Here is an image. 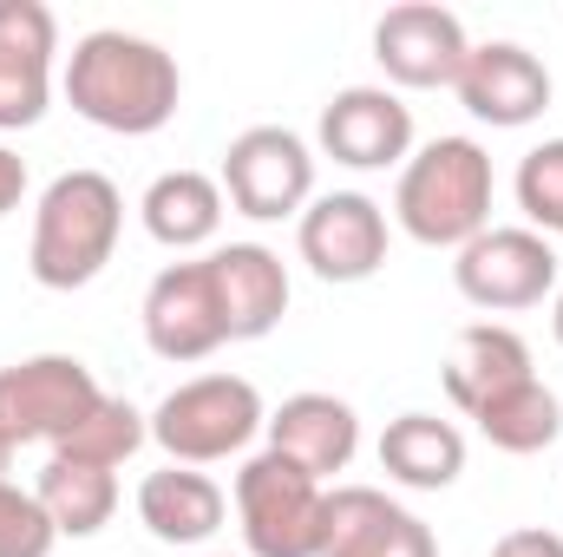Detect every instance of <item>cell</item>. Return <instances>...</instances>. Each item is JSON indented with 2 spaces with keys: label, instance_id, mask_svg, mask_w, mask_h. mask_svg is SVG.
<instances>
[{
  "label": "cell",
  "instance_id": "cell-8",
  "mask_svg": "<svg viewBox=\"0 0 563 557\" xmlns=\"http://www.w3.org/2000/svg\"><path fill=\"white\" fill-rule=\"evenodd\" d=\"M452 282H459V295L472 302V308H485V315H518V308H538L551 288H558V250H551V237H538V230H525V223H492V230H478L465 250H459V263H452Z\"/></svg>",
  "mask_w": 563,
  "mask_h": 557
},
{
  "label": "cell",
  "instance_id": "cell-17",
  "mask_svg": "<svg viewBox=\"0 0 563 557\" xmlns=\"http://www.w3.org/2000/svg\"><path fill=\"white\" fill-rule=\"evenodd\" d=\"M531 374H538V368H531V348H525L518 328H505V321H472V328L452 335L445 394H452V407H459L465 419L478 414V407H492L498 394L525 387Z\"/></svg>",
  "mask_w": 563,
  "mask_h": 557
},
{
  "label": "cell",
  "instance_id": "cell-11",
  "mask_svg": "<svg viewBox=\"0 0 563 557\" xmlns=\"http://www.w3.org/2000/svg\"><path fill=\"white\" fill-rule=\"evenodd\" d=\"M465 26L459 13L432 7V0H407V7H387L380 26H374V59L387 73V86L400 92H439V86H459L465 73Z\"/></svg>",
  "mask_w": 563,
  "mask_h": 557
},
{
  "label": "cell",
  "instance_id": "cell-2",
  "mask_svg": "<svg viewBox=\"0 0 563 557\" xmlns=\"http://www.w3.org/2000/svg\"><path fill=\"white\" fill-rule=\"evenodd\" d=\"M119 230H125V197L106 171H59L46 190H40V210H33V243H26V270L40 288H86V282L106 276L112 250H119Z\"/></svg>",
  "mask_w": 563,
  "mask_h": 557
},
{
  "label": "cell",
  "instance_id": "cell-15",
  "mask_svg": "<svg viewBox=\"0 0 563 557\" xmlns=\"http://www.w3.org/2000/svg\"><path fill=\"white\" fill-rule=\"evenodd\" d=\"M321 557H439V538L380 485H334Z\"/></svg>",
  "mask_w": 563,
  "mask_h": 557
},
{
  "label": "cell",
  "instance_id": "cell-28",
  "mask_svg": "<svg viewBox=\"0 0 563 557\" xmlns=\"http://www.w3.org/2000/svg\"><path fill=\"white\" fill-rule=\"evenodd\" d=\"M20 197H26V157L0 144V217H13V210H20Z\"/></svg>",
  "mask_w": 563,
  "mask_h": 557
},
{
  "label": "cell",
  "instance_id": "cell-5",
  "mask_svg": "<svg viewBox=\"0 0 563 557\" xmlns=\"http://www.w3.org/2000/svg\"><path fill=\"white\" fill-rule=\"evenodd\" d=\"M236 525L250 557H321L328 538V485L282 452H256L236 472Z\"/></svg>",
  "mask_w": 563,
  "mask_h": 557
},
{
  "label": "cell",
  "instance_id": "cell-14",
  "mask_svg": "<svg viewBox=\"0 0 563 557\" xmlns=\"http://www.w3.org/2000/svg\"><path fill=\"white\" fill-rule=\"evenodd\" d=\"M59 20L40 0H0V132H26L53 106Z\"/></svg>",
  "mask_w": 563,
  "mask_h": 557
},
{
  "label": "cell",
  "instance_id": "cell-18",
  "mask_svg": "<svg viewBox=\"0 0 563 557\" xmlns=\"http://www.w3.org/2000/svg\"><path fill=\"white\" fill-rule=\"evenodd\" d=\"M210 276H217L230 341H263L288 315V270H282V256L269 243H223V250H210Z\"/></svg>",
  "mask_w": 563,
  "mask_h": 557
},
{
  "label": "cell",
  "instance_id": "cell-7",
  "mask_svg": "<svg viewBox=\"0 0 563 557\" xmlns=\"http://www.w3.org/2000/svg\"><path fill=\"white\" fill-rule=\"evenodd\" d=\"M223 204L250 223H282L314 204V151L295 139L288 125H250L223 151Z\"/></svg>",
  "mask_w": 563,
  "mask_h": 557
},
{
  "label": "cell",
  "instance_id": "cell-29",
  "mask_svg": "<svg viewBox=\"0 0 563 557\" xmlns=\"http://www.w3.org/2000/svg\"><path fill=\"white\" fill-rule=\"evenodd\" d=\"M551 328H558V348H563V288H558V308H551Z\"/></svg>",
  "mask_w": 563,
  "mask_h": 557
},
{
  "label": "cell",
  "instance_id": "cell-20",
  "mask_svg": "<svg viewBox=\"0 0 563 557\" xmlns=\"http://www.w3.org/2000/svg\"><path fill=\"white\" fill-rule=\"evenodd\" d=\"M139 217L164 250H203V243L223 230V184H217L210 171L177 164V171H164V177L144 184Z\"/></svg>",
  "mask_w": 563,
  "mask_h": 557
},
{
  "label": "cell",
  "instance_id": "cell-10",
  "mask_svg": "<svg viewBox=\"0 0 563 557\" xmlns=\"http://www.w3.org/2000/svg\"><path fill=\"white\" fill-rule=\"evenodd\" d=\"M295 250L321 282H367L387 263V210L367 190H328L295 217Z\"/></svg>",
  "mask_w": 563,
  "mask_h": 557
},
{
  "label": "cell",
  "instance_id": "cell-12",
  "mask_svg": "<svg viewBox=\"0 0 563 557\" xmlns=\"http://www.w3.org/2000/svg\"><path fill=\"white\" fill-rule=\"evenodd\" d=\"M452 92H459V106L478 125L518 132V125L544 119V106H551V66L531 46H518V40H485V46L465 53V73H459Z\"/></svg>",
  "mask_w": 563,
  "mask_h": 557
},
{
  "label": "cell",
  "instance_id": "cell-22",
  "mask_svg": "<svg viewBox=\"0 0 563 557\" xmlns=\"http://www.w3.org/2000/svg\"><path fill=\"white\" fill-rule=\"evenodd\" d=\"M33 499L46 505L59 538H99L119 512V472L99 466H73V459H46L33 479Z\"/></svg>",
  "mask_w": 563,
  "mask_h": 557
},
{
  "label": "cell",
  "instance_id": "cell-25",
  "mask_svg": "<svg viewBox=\"0 0 563 557\" xmlns=\"http://www.w3.org/2000/svg\"><path fill=\"white\" fill-rule=\"evenodd\" d=\"M518 210L525 230L563 237V139H544L518 157Z\"/></svg>",
  "mask_w": 563,
  "mask_h": 557
},
{
  "label": "cell",
  "instance_id": "cell-16",
  "mask_svg": "<svg viewBox=\"0 0 563 557\" xmlns=\"http://www.w3.org/2000/svg\"><path fill=\"white\" fill-rule=\"evenodd\" d=\"M263 433H269V452L295 459V466L314 472L321 485H328L334 472H347L354 452H361V414H354L341 394H288L276 414H269Z\"/></svg>",
  "mask_w": 563,
  "mask_h": 557
},
{
  "label": "cell",
  "instance_id": "cell-27",
  "mask_svg": "<svg viewBox=\"0 0 563 557\" xmlns=\"http://www.w3.org/2000/svg\"><path fill=\"white\" fill-rule=\"evenodd\" d=\"M492 557H563V538L558 532H544V525H518V532H505Z\"/></svg>",
  "mask_w": 563,
  "mask_h": 557
},
{
  "label": "cell",
  "instance_id": "cell-9",
  "mask_svg": "<svg viewBox=\"0 0 563 557\" xmlns=\"http://www.w3.org/2000/svg\"><path fill=\"white\" fill-rule=\"evenodd\" d=\"M144 341L157 361H210L223 341H230V321H223V302H217V276H210V256L197 263H170L157 270L144 288Z\"/></svg>",
  "mask_w": 563,
  "mask_h": 557
},
{
  "label": "cell",
  "instance_id": "cell-24",
  "mask_svg": "<svg viewBox=\"0 0 563 557\" xmlns=\"http://www.w3.org/2000/svg\"><path fill=\"white\" fill-rule=\"evenodd\" d=\"M144 439H151V414H139L125 394H106L92 414L79 419L59 446H53V459H73V466H99V472H119L132 452H139Z\"/></svg>",
  "mask_w": 563,
  "mask_h": 557
},
{
  "label": "cell",
  "instance_id": "cell-31",
  "mask_svg": "<svg viewBox=\"0 0 563 557\" xmlns=\"http://www.w3.org/2000/svg\"><path fill=\"white\" fill-rule=\"evenodd\" d=\"M217 557H223V551H217Z\"/></svg>",
  "mask_w": 563,
  "mask_h": 557
},
{
  "label": "cell",
  "instance_id": "cell-1",
  "mask_svg": "<svg viewBox=\"0 0 563 557\" xmlns=\"http://www.w3.org/2000/svg\"><path fill=\"white\" fill-rule=\"evenodd\" d=\"M66 99L86 125L99 132H119V139H151L177 119V99H184V73L177 59L139 40L125 26H99L86 33L73 53H66Z\"/></svg>",
  "mask_w": 563,
  "mask_h": 557
},
{
  "label": "cell",
  "instance_id": "cell-6",
  "mask_svg": "<svg viewBox=\"0 0 563 557\" xmlns=\"http://www.w3.org/2000/svg\"><path fill=\"white\" fill-rule=\"evenodd\" d=\"M106 401L79 354H26L0 368V446H59L79 419Z\"/></svg>",
  "mask_w": 563,
  "mask_h": 557
},
{
  "label": "cell",
  "instance_id": "cell-26",
  "mask_svg": "<svg viewBox=\"0 0 563 557\" xmlns=\"http://www.w3.org/2000/svg\"><path fill=\"white\" fill-rule=\"evenodd\" d=\"M53 545H59V532H53L46 505L0 472V557H53Z\"/></svg>",
  "mask_w": 563,
  "mask_h": 557
},
{
  "label": "cell",
  "instance_id": "cell-4",
  "mask_svg": "<svg viewBox=\"0 0 563 557\" xmlns=\"http://www.w3.org/2000/svg\"><path fill=\"white\" fill-rule=\"evenodd\" d=\"M269 426L256 381L243 374H197L184 387H170L151 414V439L164 446L170 466H217L236 459L256 433Z\"/></svg>",
  "mask_w": 563,
  "mask_h": 557
},
{
  "label": "cell",
  "instance_id": "cell-30",
  "mask_svg": "<svg viewBox=\"0 0 563 557\" xmlns=\"http://www.w3.org/2000/svg\"><path fill=\"white\" fill-rule=\"evenodd\" d=\"M7 459H13V452H7V446H0V472H7Z\"/></svg>",
  "mask_w": 563,
  "mask_h": 557
},
{
  "label": "cell",
  "instance_id": "cell-3",
  "mask_svg": "<svg viewBox=\"0 0 563 557\" xmlns=\"http://www.w3.org/2000/svg\"><path fill=\"white\" fill-rule=\"evenodd\" d=\"M492 151L478 139H432L400 164L394 184V223L426 250H465L478 230H492Z\"/></svg>",
  "mask_w": 563,
  "mask_h": 557
},
{
  "label": "cell",
  "instance_id": "cell-13",
  "mask_svg": "<svg viewBox=\"0 0 563 557\" xmlns=\"http://www.w3.org/2000/svg\"><path fill=\"white\" fill-rule=\"evenodd\" d=\"M321 151L347 171H387L413 157V106L394 86H341L321 106Z\"/></svg>",
  "mask_w": 563,
  "mask_h": 557
},
{
  "label": "cell",
  "instance_id": "cell-21",
  "mask_svg": "<svg viewBox=\"0 0 563 557\" xmlns=\"http://www.w3.org/2000/svg\"><path fill=\"white\" fill-rule=\"evenodd\" d=\"M380 472L407 492H445L465 472V433L439 414H400L380 433Z\"/></svg>",
  "mask_w": 563,
  "mask_h": 557
},
{
  "label": "cell",
  "instance_id": "cell-23",
  "mask_svg": "<svg viewBox=\"0 0 563 557\" xmlns=\"http://www.w3.org/2000/svg\"><path fill=\"white\" fill-rule=\"evenodd\" d=\"M478 433L498 446V452H544V446H558V433H563V401L531 374L525 387H511V394H498L492 407H478Z\"/></svg>",
  "mask_w": 563,
  "mask_h": 557
},
{
  "label": "cell",
  "instance_id": "cell-19",
  "mask_svg": "<svg viewBox=\"0 0 563 557\" xmlns=\"http://www.w3.org/2000/svg\"><path fill=\"white\" fill-rule=\"evenodd\" d=\"M223 485L197 466H164V472H144L139 485V525L157 545H210L223 532Z\"/></svg>",
  "mask_w": 563,
  "mask_h": 557
}]
</instances>
